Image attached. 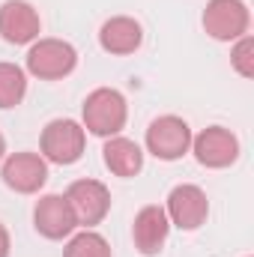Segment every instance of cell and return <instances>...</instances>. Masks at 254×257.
<instances>
[{"label": "cell", "instance_id": "d6986e66", "mask_svg": "<svg viewBox=\"0 0 254 257\" xmlns=\"http://www.w3.org/2000/svg\"><path fill=\"white\" fill-rule=\"evenodd\" d=\"M3 156H6V141H3V135H0V162H3Z\"/></svg>", "mask_w": 254, "mask_h": 257}, {"label": "cell", "instance_id": "7a4b0ae2", "mask_svg": "<svg viewBox=\"0 0 254 257\" xmlns=\"http://www.w3.org/2000/svg\"><path fill=\"white\" fill-rule=\"evenodd\" d=\"M84 144H87V132L75 120H51L39 138L42 159L54 165H75L84 156Z\"/></svg>", "mask_w": 254, "mask_h": 257}, {"label": "cell", "instance_id": "7c38bea8", "mask_svg": "<svg viewBox=\"0 0 254 257\" xmlns=\"http://www.w3.org/2000/svg\"><path fill=\"white\" fill-rule=\"evenodd\" d=\"M168 233H171V218L165 212V206H144L138 215H135V224H132V239H135V248L144 257H156L165 242H168Z\"/></svg>", "mask_w": 254, "mask_h": 257}, {"label": "cell", "instance_id": "52a82bcc", "mask_svg": "<svg viewBox=\"0 0 254 257\" xmlns=\"http://www.w3.org/2000/svg\"><path fill=\"white\" fill-rule=\"evenodd\" d=\"M66 200L75 212V221L84 227H96L111 209V192L99 180H75L66 189Z\"/></svg>", "mask_w": 254, "mask_h": 257}, {"label": "cell", "instance_id": "30bf717a", "mask_svg": "<svg viewBox=\"0 0 254 257\" xmlns=\"http://www.w3.org/2000/svg\"><path fill=\"white\" fill-rule=\"evenodd\" d=\"M42 21L27 0H6L0 6V36L9 45H30L39 39Z\"/></svg>", "mask_w": 254, "mask_h": 257}, {"label": "cell", "instance_id": "9a60e30c", "mask_svg": "<svg viewBox=\"0 0 254 257\" xmlns=\"http://www.w3.org/2000/svg\"><path fill=\"white\" fill-rule=\"evenodd\" d=\"M27 96V75L15 63H0V108H15Z\"/></svg>", "mask_w": 254, "mask_h": 257}, {"label": "cell", "instance_id": "ac0fdd59", "mask_svg": "<svg viewBox=\"0 0 254 257\" xmlns=\"http://www.w3.org/2000/svg\"><path fill=\"white\" fill-rule=\"evenodd\" d=\"M0 257H9V230L0 224Z\"/></svg>", "mask_w": 254, "mask_h": 257}, {"label": "cell", "instance_id": "5bb4252c", "mask_svg": "<svg viewBox=\"0 0 254 257\" xmlns=\"http://www.w3.org/2000/svg\"><path fill=\"white\" fill-rule=\"evenodd\" d=\"M102 159H105V168H108L114 177H123V180L141 174V168H144V150H141L135 141L120 138V135L108 138V144H105V150H102Z\"/></svg>", "mask_w": 254, "mask_h": 257}, {"label": "cell", "instance_id": "277c9868", "mask_svg": "<svg viewBox=\"0 0 254 257\" xmlns=\"http://www.w3.org/2000/svg\"><path fill=\"white\" fill-rule=\"evenodd\" d=\"M78 51L63 39H39L27 51V72L36 75L39 81H57L75 72Z\"/></svg>", "mask_w": 254, "mask_h": 257}, {"label": "cell", "instance_id": "8fae6325", "mask_svg": "<svg viewBox=\"0 0 254 257\" xmlns=\"http://www.w3.org/2000/svg\"><path fill=\"white\" fill-rule=\"evenodd\" d=\"M33 224L45 239H66L78 227L66 194H42L33 209Z\"/></svg>", "mask_w": 254, "mask_h": 257}, {"label": "cell", "instance_id": "5b68a950", "mask_svg": "<svg viewBox=\"0 0 254 257\" xmlns=\"http://www.w3.org/2000/svg\"><path fill=\"white\" fill-rule=\"evenodd\" d=\"M251 15L242 0H209L203 9V30L218 42H236L248 33Z\"/></svg>", "mask_w": 254, "mask_h": 257}, {"label": "cell", "instance_id": "8992f818", "mask_svg": "<svg viewBox=\"0 0 254 257\" xmlns=\"http://www.w3.org/2000/svg\"><path fill=\"white\" fill-rule=\"evenodd\" d=\"M191 153L203 168L221 171L239 159V138L224 126H209L197 138H191Z\"/></svg>", "mask_w": 254, "mask_h": 257}, {"label": "cell", "instance_id": "e0dca14e", "mask_svg": "<svg viewBox=\"0 0 254 257\" xmlns=\"http://www.w3.org/2000/svg\"><path fill=\"white\" fill-rule=\"evenodd\" d=\"M230 63L242 78H254V39L248 33L236 39V45L230 51Z\"/></svg>", "mask_w": 254, "mask_h": 257}, {"label": "cell", "instance_id": "ba28073f", "mask_svg": "<svg viewBox=\"0 0 254 257\" xmlns=\"http://www.w3.org/2000/svg\"><path fill=\"white\" fill-rule=\"evenodd\" d=\"M171 224L183 227V230H197L206 215H209V200H206V192L200 186H191V183H183L177 189H171L168 194V206H165Z\"/></svg>", "mask_w": 254, "mask_h": 257}, {"label": "cell", "instance_id": "9c48e42d", "mask_svg": "<svg viewBox=\"0 0 254 257\" xmlns=\"http://www.w3.org/2000/svg\"><path fill=\"white\" fill-rule=\"evenodd\" d=\"M3 183L18 194H33L39 192L48 180V165L42 156L36 153H12L9 159H3V171H0Z\"/></svg>", "mask_w": 254, "mask_h": 257}, {"label": "cell", "instance_id": "4fadbf2b", "mask_svg": "<svg viewBox=\"0 0 254 257\" xmlns=\"http://www.w3.org/2000/svg\"><path fill=\"white\" fill-rule=\"evenodd\" d=\"M144 42V30L135 18L129 15H117V18H108L99 30V45L114 54V57H126V54H135Z\"/></svg>", "mask_w": 254, "mask_h": 257}, {"label": "cell", "instance_id": "6da1fadb", "mask_svg": "<svg viewBox=\"0 0 254 257\" xmlns=\"http://www.w3.org/2000/svg\"><path fill=\"white\" fill-rule=\"evenodd\" d=\"M129 108L120 90L99 87L84 99V132H93L96 138H114L126 126Z\"/></svg>", "mask_w": 254, "mask_h": 257}, {"label": "cell", "instance_id": "3957f363", "mask_svg": "<svg viewBox=\"0 0 254 257\" xmlns=\"http://www.w3.org/2000/svg\"><path fill=\"white\" fill-rule=\"evenodd\" d=\"M191 138H194L191 126L183 117L165 114V117H156L147 128V150L162 162H177L191 150Z\"/></svg>", "mask_w": 254, "mask_h": 257}, {"label": "cell", "instance_id": "2e32d148", "mask_svg": "<svg viewBox=\"0 0 254 257\" xmlns=\"http://www.w3.org/2000/svg\"><path fill=\"white\" fill-rule=\"evenodd\" d=\"M63 257H111V245H108V239L102 233H96V230L87 227V230L75 233L66 242Z\"/></svg>", "mask_w": 254, "mask_h": 257}]
</instances>
